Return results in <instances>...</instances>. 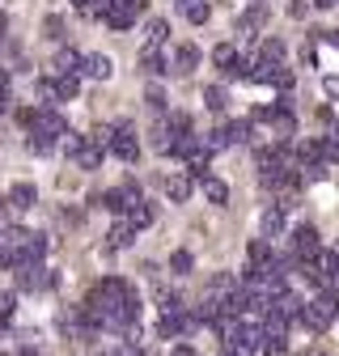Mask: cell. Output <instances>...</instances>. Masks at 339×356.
Here are the masks:
<instances>
[{
	"instance_id": "cell-48",
	"label": "cell",
	"mask_w": 339,
	"mask_h": 356,
	"mask_svg": "<svg viewBox=\"0 0 339 356\" xmlns=\"http://www.w3.org/2000/svg\"><path fill=\"white\" fill-rule=\"evenodd\" d=\"M17 356H38V352H34V348H26V352H17Z\"/></svg>"
},
{
	"instance_id": "cell-10",
	"label": "cell",
	"mask_w": 339,
	"mask_h": 356,
	"mask_svg": "<svg viewBox=\"0 0 339 356\" xmlns=\"http://www.w3.org/2000/svg\"><path fill=\"white\" fill-rule=\"evenodd\" d=\"M191 191H195V183H191L187 174H170V178H165V195L174 200V204H187Z\"/></svg>"
},
{
	"instance_id": "cell-21",
	"label": "cell",
	"mask_w": 339,
	"mask_h": 356,
	"mask_svg": "<svg viewBox=\"0 0 339 356\" xmlns=\"http://www.w3.org/2000/svg\"><path fill=\"white\" fill-rule=\"evenodd\" d=\"M34 200H38L34 183H13V191H9V204H13V208H30Z\"/></svg>"
},
{
	"instance_id": "cell-46",
	"label": "cell",
	"mask_w": 339,
	"mask_h": 356,
	"mask_svg": "<svg viewBox=\"0 0 339 356\" xmlns=\"http://www.w3.org/2000/svg\"><path fill=\"white\" fill-rule=\"evenodd\" d=\"M5 89H9V76H5V68H0V94H5Z\"/></svg>"
},
{
	"instance_id": "cell-45",
	"label": "cell",
	"mask_w": 339,
	"mask_h": 356,
	"mask_svg": "<svg viewBox=\"0 0 339 356\" xmlns=\"http://www.w3.org/2000/svg\"><path fill=\"white\" fill-rule=\"evenodd\" d=\"M9 111V89H5V94H0V115H5Z\"/></svg>"
},
{
	"instance_id": "cell-16",
	"label": "cell",
	"mask_w": 339,
	"mask_h": 356,
	"mask_svg": "<svg viewBox=\"0 0 339 356\" xmlns=\"http://www.w3.org/2000/svg\"><path fill=\"white\" fill-rule=\"evenodd\" d=\"M254 136V123L250 119H238V123H225V145H246Z\"/></svg>"
},
{
	"instance_id": "cell-13",
	"label": "cell",
	"mask_w": 339,
	"mask_h": 356,
	"mask_svg": "<svg viewBox=\"0 0 339 356\" xmlns=\"http://www.w3.org/2000/svg\"><path fill=\"white\" fill-rule=\"evenodd\" d=\"M212 331H217V335H221V343H225V348H233V343H242V323H238V318H229V314H221L217 323H212Z\"/></svg>"
},
{
	"instance_id": "cell-3",
	"label": "cell",
	"mask_w": 339,
	"mask_h": 356,
	"mask_svg": "<svg viewBox=\"0 0 339 356\" xmlns=\"http://www.w3.org/2000/svg\"><path fill=\"white\" fill-rule=\"evenodd\" d=\"M288 254H292L297 263H306V259H314V254H322V238H318V229H314V225H301V229H292V242H288Z\"/></svg>"
},
{
	"instance_id": "cell-44",
	"label": "cell",
	"mask_w": 339,
	"mask_h": 356,
	"mask_svg": "<svg viewBox=\"0 0 339 356\" xmlns=\"http://www.w3.org/2000/svg\"><path fill=\"white\" fill-rule=\"evenodd\" d=\"M322 38H326V42H331V47H339V30H326V34H322Z\"/></svg>"
},
{
	"instance_id": "cell-7",
	"label": "cell",
	"mask_w": 339,
	"mask_h": 356,
	"mask_svg": "<svg viewBox=\"0 0 339 356\" xmlns=\"http://www.w3.org/2000/svg\"><path fill=\"white\" fill-rule=\"evenodd\" d=\"M272 127L280 131V145H288V136L297 131V115L288 102H272Z\"/></svg>"
},
{
	"instance_id": "cell-1",
	"label": "cell",
	"mask_w": 339,
	"mask_h": 356,
	"mask_svg": "<svg viewBox=\"0 0 339 356\" xmlns=\"http://www.w3.org/2000/svg\"><path fill=\"white\" fill-rule=\"evenodd\" d=\"M60 136H68L64 115H60V111H51V106L34 111V119H30V149H34V153H51Z\"/></svg>"
},
{
	"instance_id": "cell-18",
	"label": "cell",
	"mask_w": 339,
	"mask_h": 356,
	"mask_svg": "<svg viewBox=\"0 0 339 356\" xmlns=\"http://www.w3.org/2000/svg\"><path fill=\"white\" fill-rule=\"evenodd\" d=\"M72 161H76L81 170H98V165H102V149H94L90 140H85V145H81V149L72 153Z\"/></svg>"
},
{
	"instance_id": "cell-47",
	"label": "cell",
	"mask_w": 339,
	"mask_h": 356,
	"mask_svg": "<svg viewBox=\"0 0 339 356\" xmlns=\"http://www.w3.org/2000/svg\"><path fill=\"white\" fill-rule=\"evenodd\" d=\"M5 30H9V17H5V13H0V34H5Z\"/></svg>"
},
{
	"instance_id": "cell-34",
	"label": "cell",
	"mask_w": 339,
	"mask_h": 356,
	"mask_svg": "<svg viewBox=\"0 0 339 356\" xmlns=\"http://www.w3.org/2000/svg\"><path fill=\"white\" fill-rule=\"evenodd\" d=\"M191 263H195V259H191V250H174V254H170V267H174L179 276H187V272H191Z\"/></svg>"
},
{
	"instance_id": "cell-4",
	"label": "cell",
	"mask_w": 339,
	"mask_h": 356,
	"mask_svg": "<svg viewBox=\"0 0 339 356\" xmlns=\"http://www.w3.org/2000/svg\"><path fill=\"white\" fill-rule=\"evenodd\" d=\"M110 153H115L119 161H127V165H132V161L140 157V145H136V136H132V123H127V119H123V123L115 127V140H110Z\"/></svg>"
},
{
	"instance_id": "cell-24",
	"label": "cell",
	"mask_w": 339,
	"mask_h": 356,
	"mask_svg": "<svg viewBox=\"0 0 339 356\" xmlns=\"http://www.w3.org/2000/svg\"><path fill=\"white\" fill-rule=\"evenodd\" d=\"M233 60H238L233 42H217V51H212V64H217L221 72H229V68H233Z\"/></svg>"
},
{
	"instance_id": "cell-27",
	"label": "cell",
	"mask_w": 339,
	"mask_h": 356,
	"mask_svg": "<svg viewBox=\"0 0 339 356\" xmlns=\"http://www.w3.org/2000/svg\"><path fill=\"white\" fill-rule=\"evenodd\" d=\"M144 34H149V47H161V42H165V34H170V26H165V17H149V26H144Z\"/></svg>"
},
{
	"instance_id": "cell-26",
	"label": "cell",
	"mask_w": 339,
	"mask_h": 356,
	"mask_svg": "<svg viewBox=\"0 0 339 356\" xmlns=\"http://www.w3.org/2000/svg\"><path fill=\"white\" fill-rule=\"evenodd\" d=\"M259 56H263L259 64H280V60H284V42H280V38H263Z\"/></svg>"
},
{
	"instance_id": "cell-12",
	"label": "cell",
	"mask_w": 339,
	"mask_h": 356,
	"mask_svg": "<svg viewBox=\"0 0 339 356\" xmlns=\"http://www.w3.org/2000/svg\"><path fill=\"white\" fill-rule=\"evenodd\" d=\"M246 263H250V272H259L263 263H272V246H267V238H250V242H246Z\"/></svg>"
},
{
	"instance_id": "cell-6",
	"label": "cell",
	"mask_w": 339,
	"mask_h": 356,
	"mask_svg": "<svg viewBox=\"0 0 339 356\" xmlns=\"http://www.w3.org/2000/svg\"><path fill=\"white\" fill-rule=\"evenodd\" d=\"M132 204H144V195H140V187H136V183H123V187L106 191V208H110V212H119V216L132 208Z\"/></svg>"
},
{
	"instance_id": "cell-30",
	"label": "cell",
	"mask_w": 339,
	"mask_h": 356,
	"mask_svg": "<svg viewBox=\"0 0 339 356\" xmlns=\"http://www.w3.org/2000/svg\"><path fill=\"white\" fill-rule=\"evenodd\" d=\"M263 22H267V9H263V5H254V9H250V13H246L242 22H238V30L246 34V30H254V26H263Z\"/></svg>"
},
{
	"instance_id": "cell-32",
	"label": "cell",
	"mask_w": 339,
	"mask_h": 356,
	"mask_svg": "<svg viewBox=\"0 0 339 356\" xmlns=\"http://www.w3.org/2000/svg\"><path fill=\"white\" fill-rule=\"evenodd\" d=\"M144 106H149V111H165V89H161V85H149V89H144Z\"/></svg>"
},
{
	"instance_id": "cell-33",
	"label": "cell",
	"mask_w": 339,
	"mask_h": 356,
	"mask_svg": "<svg viewBox=\"0 0 339 356\" xmlns=\"http://www.w3.org/2000/svg\"><path fill=\"white\" fill-rule=\"evenodd\" d=\"M322 161H339V127L331 136H322Z\"/></svg>"
},
{
	"instance_id": "cell-36",
	"label": "cell",
	"mask_w": 339,
	"mask_h": 356,
	"mask_svg": "<svg viewBox=\"0 0 339 356\" xmlns=\"http://www.w3.org/2000/svg\"><path fill=\"white\" fill-rule=\"evenodd\" d=\"M13 318V293H0V327Z\"/></svg>"
},
{
	"instance_id": "cell-43",
	"label": "cell",
	"mask_w": 339,
	"mask_h": 356,
	"mask_svg": "<svg viewBox=\"0 0 339 356\" xmlns=\"http://www.w3.org/2000/svg\"><path fill=\"white\" fill-rule=\"evenodd\" d=\"M326 293H335V297H339V267L331 272V284H326Z\"/></svg>"
},
{
	"instance_id": "cell-8",
	"label": "cell",
	"mask_w": 339,
	"mask_h": 356,
	"mask_svg": "<svg viewBox=\"0 0 339 356\" xmlns=\"http://www.w3.org/2000/svg\"><path fill=\"white\" fill-rule=\"evenodd\" d=\"M301 305H306V301H301V297H297L292 289H284V293H280V297L272 301V309H276V314H280V318H288V323H292V318H301Z\"/></svg>"
},
{
	"instance_id": "cell-9",
	"label": "cell",
	"mask_w": 339,
	"mask_h": 356,
	"mask_svg": "<svg viewBox=\"0 0 339 356\" xmlns=\"http://www.w3.org/2000/svg\"><path fill=\"white\" fill-rule=\"evenodd\" d=\"M81 72L90 76V81H106V76H110V56H102V51L81 56Z\"/></svg>"
},
{
	"instance_id": "cell-22",
	"label": "cell",
	"mask_w": 339,
	"mask_h": 356,
	"mask_svg": "<svg viewBox=\"0 0 339 356\" xmlns=\"http://www.w3.org/2000/svg\"><path fill=\"white\" fill-rule=\"evenodd\" d=\"M284 229V208L280 204H272L267 212H263V238H276Z\"/></svg>"
},
{
	"instance_id": "cell-38",
	"label": "cell",
	"mask_w": 339,
	"mask_h": 356,
	"mask_svg": "<svg viewBox=\"0 0 339 356\" xmlns=\"http://www.w3.org/2000/svg\"><path fill=\"white\" fill-rule=\"evenodd\" d=\"M110 356H144V352H140L136 343H127V339H123V343H119V348H115Z\"/></svg>"
},
{
	"instance_id": "cell-14",
	"label": "cell",
	"mask_w": 339,
	"mask_h": 356,
	"mask_svg": "<svg viewBox=\"0 0 339 356\" xmlns=\"http://www.w3.org/2000/svg\"><path fill=\"white\" fill-rule=\"evenodd\" d=\"M76 72H81V56L72 47H64L56 56V64H51V76H76Z\"/></svg>"
},
{
	"instance_id": "cell-31",
	"label": "cell",
	"mask_w": 339,
	"mask_h": 356,
	"mask_svg": "<svg viewBox=\"0 0 339 356\" xmlns=\"http://www.w3.org/2000/svg\"><path fill=\"white\" fill-rule=\"evenodd\" d=\"M204 102H208V111H225V102H229V98H225V89L208 85V89H204Z\"/></svg>"
},
{
	"instance_id": "cell-17",
	"label": "cell",
	"mask_w": 339,
	"mask_h": 356,
	"mask_svg": "<svg viewBox=\"0 0 339 356\" xmlns=\"http://www.w3.org/2000/svg\"><path fill=\"white\" fill-rule=\"evenodd\" d=\"M140 72H149V76L170 72V68H165V56H161L157 47H144V51H140Z\"/></svg>"
},
{
	"instance_id": "cell-35",
	"label": "cell",
	"mask_w": 339,
	"mask_h": 356,
	"mask_svg": "<svg viewBox=\"0 0 339 356\" xmlns=\"http://www.w3.org/2000/svg\"><path fill=\"white\" fill-rule=\"evenodd\" d=\"M263 356H288V343L284 339H263Z\"/></svg>"
},
{
	"instance_id": "cell-25",
	"label": "cell",
	"mask_w": 339,
	"mask_h": 356,
	"mask_svg": "<svg viewBox=\"0 0 339 356\" xmlns=\"http://www.w3.org/2000/svg\"><path fill=\"white\" fill-rule=\"evenodd\" d=\"M174 72H195V64H199V47H191V42H187V47H179V56H174Z\"/></svg>"
},
{
	"instance_id": "cell-29",
	"label": "cell",
	"mask_w": 339,
	"mask_h": 356,
	"mask_svg": "<svg viewBox=\"0 0 339 356\" xmlns=\"http://www.w3.org/2000/svg\"><path fill=\"white\" fill-rule=\"evenodd\" d=\"M170 136H191V115H187V111H174V115H170Z\"/></svg>"
},
{
	"instance_id": "cell-42",
	"label": "cell",
	"mask_w": 339,
	"mask_h": 356,
	"mask_svg": "<svg viewBox=\"0 0 339 356\" xmlns=\"http://www.w3.org/2000/svg\"><path fill=\"white\" fill-rule=\"evenodd\" d=\"M170 356H199V352H195L191 343H179V348H174V352H170Z\"/></svg>"
},
{
	"instance_id": "cell-41",
	"label": "cell",
	"mask_w": 339,
	"mask_h": 356,
	"mask_svg": "<svg viewBox=\"0 0 339 356\" xmlns=\"http://www.w3.org/2000/svg\"><path fill=\"white\" fill-rule=\"evenodd\" d=\"M64 149H68V153H76V149H81V136H72V131H68V136H64Z\"/></svg>"
},
{
	"instance_id": "cell-40",
	"label": "cell",
	"mask_w": 339,
	"mask_h": 356,
	"mask_svg": "<svg viewBox=\"0 0 339 356\" xmlns=\"http://www.w3.org/2000/svg\"><path fill=\"white\" fill-rule=\"evenodd\" d=\"M322 89H326L331 98H339V76H326V81H322Z\"/></svg>"
},
{
	"instance_id": "cell-49",
	"label": "cell",
	"mask_w": 339,
	"mask_h": 356,
	"mask_svg": "<svg viewBox=\"0 0 339 356\" xmlns=\"http://www.w3.org/2000/svg\"><path fill=\"white\" fill-rule=\"evenodd\" d=\"M314 356H326V352H314Z\"/></svg>"
},
{
	"instance_id": "cell-15",
	"label": "cell",
	"mask_w": 339,
	"mask_h": 356,
	"mask_svg": "<svg viewBox=\"0 0 339 356\" xmlns=\"http://www.w3.org/2000/svg\"><path fill=\"white\" fill-rule=\"evenodd\" d=\"M179 13H183L191 26H204L212 9H208V0H179Z\"/></svg>"
},
{
	"instance_id": "cell-11",
	"label": "cell",
	"mask_w": 339,
	"mask_h": 356,
	"mask_svg": "<svg viewBox=\"0 0 339 356\" xmlns=\"http://www.w3.org/2000/svg\"><path fill=\"white\" fill-rule=\"evenodd\" d=\"M259 81H267L276 89H292V68L288 64H263L259 68Z\"/></svg>"
},
{
	"instance_id": "cell-5",
	"label": "cell",
	"mask_w": 339,
	"mask_h": 356,
	"mask_svg": "<svg viewBox=\"0 0 339 356\" xmlns=\"http://www.w3.org/2000/svg\"><path fill=\"white\" fill-rule=\"evenodd\" d=\"M51 284H56V276H51L42 263H34V267H17V289H26V293H42V289H51Z\"/></svg>"
},
{
	"instance_id": "cell-37",
	"label": "cell",
	"mask_w": 339,
	"mask_h": 356,
	"mask_svg": "<svg viewBox=\"0 0 339 356\" xmlns=\"http://www.w3.org/2000/svg\"><path fill=\"white\" fill-rule=\"evenodd\" d=\"M42 34H47V38H64V22L60 17H47V22H42Z\"/></svg>"
},
{
	"instance_id": "cell-23",
	"label": "cell",
	"mask_w": 339,
	"mask_h": 356,
	"mask_svg": "<svg viewBox=\"0 0 339 356\" xmlns=\"http://www.w3.org/2000/svg\"><path fill=\"white\" fill-rule=\"evenodd\" d=\"M132 242H136V229H132V225H127V220L119 216L115 225H110V246H132Z\"/></svg>"
},
{
	"instance_id": "cell-28",
	"label": "cell",
	"mask_w": 339,
	"mask_h": 356,
	"mask_svg": "<svg viewBox=\"0 0 339 356\" xmlns=\"http://www.w3.org/2000/svg\"><path fill=\"white\" fill-rule=\"evenodd\" d=\"M85 140H90L94 149H102V153H106V149H110V140H115V127H106V123H102V127H94Z\"/></svg>"
},
{
	"instance_id": "cell-20",
	"label": "cell",
	"mask_w": 339,
	"mask_h": 356,
	"mask_svg": "<svg viewBox=\"0 0 339 356\" xmlns=\"http://www.w3.org/2000/svg\"><path fill=\"white\" fill-rule=\"evenodd\" d=\"M123 220H127L132 229H144V225H153V208H149V204H132V208L123 212Z\"/></svg>"
},
{
	"instance_id": "cell-2",
	"label": "cell",
	"mask_w": 339,
	"mask_h": 356,
	"mask_svg": "<svg viewBox=\"0 0 339 356\" xmlns=\"http://www.w3.org/2000/svg\"><path fill=\"white\" fill-rule=\"evenodd\" d=\"M335 318H339V297H335V293H318V297H310V301L301 305V323H306L310 331H326Z\"/></svg>"
},
{
	"instance_id": "cell-19",
	"label": "cell",
	"mask_w": 339,
	"mask_h": 356,
	"mask_svg": "<svg viewBox=\"0 0 339 356\" xmlns=\"http://www.w3.org/2000/svg\"><path fill=\"white\" fill-rule=\"evenodd\" d=\"M204 195L212 200V204H229V183H225V178H204Z\"/></svg>"
},
{
	"instance_id": "cell-39",
	"label": "cell",
	"mask_w": 339,
	"mask_h": 356,
	"mask_svg": "<svg viewBox=\"0 0 339 356\" xmlns=\"http://www.w3.org/2000/svg\"><path fill=\"white\" fill-rule=\"evenodd\" d=\"M13 119H17L22 127H30V119H34V111H30V106H17V111H13Z\"/></svg>"
}]
</instances>
